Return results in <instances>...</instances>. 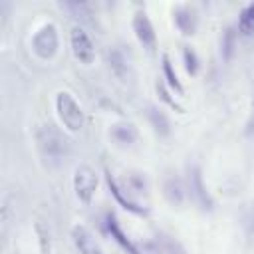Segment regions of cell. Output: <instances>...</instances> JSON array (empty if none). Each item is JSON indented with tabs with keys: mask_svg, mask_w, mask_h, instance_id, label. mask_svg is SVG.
<instances>
[{
	"mask_svg": "<svg viewBox=\"0 0 254 254\" xmlns=\"http://www.w3.org/2000/svg\"><path fill=\"white\" fill-rule=\"evenodd\" d=\"M163 77L167 79L169 87H173L177 93H183L185 91L183 85H181V81H179V77H177V73H175V69H173V64H171L169 56H163Z\"/></svg>",
	"mask_w": 254,
	"mask_h": 254,
	"instance_id": "16",
	"label": "cell"
},
{
	"mask_svg": "<svg viewBox=\"0 0 254 254\" xmlns=\"http://www.w3.org/2000/svg\"><path fill=\"white\" fill-rule=\"evenodd\" d=\"M97 183H99L97 173L89 165H79L75 169V173H73V190H75V196L83 204H89L93 200Z\"/></svg>",
	"mask_w": 254,
	"mask_h": 254,
	"instance_id": "4",
	"label": "cell"
},
{
	"mask_svg": "<svg viewBox=\"0 0 254 254\" xmlns=\"http://www.w3.org/2000/svg\"><path fill=\"white\" fill-rule=\"evenodd\" d=\"M67 10H73V16L75 18H81L83 22H89V16H91V10H89V4L85 2H67L64 4Z\"/></svg>",
	"mask_w": 254,
	"mask_h": 254,
	"instance_id": "20",
	"label": "cell"
},
{
	"mask_svg": "<svg viewBox=\"0 0 254 254\" xmlns=\"http://www.w3.org/2000/svg\"><path fill=\"white\" fill-rule=\"evenodd\" d=\"M60 36L54 24H44L32 38V50L40 60H52L58 54Z\"/></svg>",
	"mask_w": 254,
	"mask_h": 254,
	"instance_id": "3",
	"label": "cell"
},
{
	"mask_svg": "<svg viewBox=\"0 0 254 254\" xmlns=\"http://www.w3.org/2000/svg\"><path fill=\"white\" fill-rule=\"evenodd\" d=\"M56 111H58V117L64 123V127L71 133H77L85 123L83 109L69 91H60L56 95Z\"/></svg>",
	"mask_w": 254,
	"mask_h": 254,
	"instance_id": "2",
	"label": "cell"
},
{
	"mask_svg": "<svg viewBox=\"0 0 254 254\" xmlns=\"http://www.w3.org/2000/svg\"><path fill=\"white\" fill-rule=\"evenodd\" d=\"M69 44H71V52H73L77 62L89 65L95 60V46H93V42L85 30L73 28L69 34Z\"/></svg>",
	"mask_w": 254,
	"mask_h": 254,
	"instance_id": "5",
	"label": "cell"
},
{
	"mask_svg": "<svg viewBox=\"0 0 254 254\" xmlns=\"http://www.w3.org/2000/svg\"><path fill=\"white\" fill-rule=\"evenodd\" d=\"M105 183H107V189L111 190V194H113V198L125 208V210H129V212H133V214H145L147 210L143 208V206H139L137 202H133L123 190H121V187L117 185V181L113 179V175L109 173V171H105Z\"/></svg>",
	"mask_w": 254,
	"mask_h": 254,
	"instance_id": "9",
	"label": "cell"
},
{
	"mask_svg": "<svg viewBox=\"0 0 254 254\" xmlns=\"http://www.w3.org/2000/svg\"><path fill=\"white\" fill-rule=\"evenodd\" d=\"M238 32L242 36H252L254 34V2L242 8L238 16Z\"/></svg>",
	"mask_w": 254,
	"mask_h": 254,
	"instance_id": "15",
	"label": "cell"
},
{
	"mask_svg": "<svg viewBox=\"0 0 254 254\" xmlns=\"http://www.w3.org/2000/svg\"><path fill=\"white\" fill-rule=\"evenodd\" d=\"M189 189H190V194L194 196L196 204L202 208V210H212L214 208V200L202 181V173L198 167H190L189 169Z\"/></svg>",
	"mask_w": 254,
	"mask_h": 254,
	"instance_id": "7",
	"label": "cell"
},
{
	"mask_svg": "<svg viewBox=\"0 0 254 254\" xmlns=\"http://www.w3.org/2000/svg\"><path fill=\"white\" fill-rule=\"evenodd\" d=\"M71 240H73V246L77 248L79 254H103L95 236L81 224H75L71 228Z\"/></svg>",
	"mask_w": 254,
	"mask_h": 254,
	"instance_id": "8",
	"label": "cell"
},
{
	"mask_svg": "<svg viewBox=\"0 0 254 254\" xmlns=\"http://www.w3.org/2000/svg\"><path fill=\"white\" fill-rule=\"evenodd\" d=\"M173 18H175V26L179 28V32H183L185 36H192L196 30V14L190 6H177L173 10Z\"/></svg>",
	"mask_w": 254,
	"mask_h": 254,
	"instance_id": "10",
	"label": "cell"
},
{
	"mask_svg": "<svg viewBox=\"0 0 254 254\" xmlns=\"http://www.w3.org/2000/svg\"><path fill=\"white\" fill-rule=\"evenodd\" d=\"M36 139L40 151L52 161H62L69 153V141L62 135V131L56 129V125H42L36 133Z\"/></svg>",
	"mask_w": 254,
	"mask_h": 254,
	"instance_id": "1",
	"label": "cell"
},
{
	"mask_svg": "<svg viewBox=\"0 0 254 254\" xmlns=\"http://www.w3.org/2000/svg\"><path fill=\"white\" fill-rule=\"evenodd\" d=\"M183 62H185V69L190 75H196V71H198V58H196V54H194V50L190 46L183 48Z\"/></svg>",
	"mask_w": 254,
	"mask_h": 254,
	"instance_id": "19",
	"label": "cell"
},
{
	"mask_svg": "<svg viewBox=\"0 0 254 254\" xmlns=\"http://www.w3.org/2000/svg\"><path fill=\"white\" fill-rule=\"evenodd\" d=\"M147 119H149V123L153 125V129H155V133L157 135H161V137H167L169 133H171V121H169V117L159 109V107H147Z\"/></svg>",
	"mask_w": 254,
	"mask_h": 254,
	"instance_id": "13",
	"label": "cell"
},
{
	"mask_svg": "<svg viewBox=\"0 0 254 254\" xmlns=\"http://www.w3.org/2000/svg\"><path fill=\"white\" fill-rule=\"evenodd\" d=\"M109 65H111V69H113V73H115L117 77H125V73H127L125 56H123L117 48L109 50Z\"/></svg>",
	"mask_w": 254,
	"mask_h": 254,
	"instance_id": "17",
	"label": "cell"
},
{
	"mask_svg": "<svg viewBox=\"0 0 254 254\" xmlns=\"http://www.w3.org/2000/svg\"><path fill=\"white\" fill-rule=\"evenodd\" d=\"M157 93H159L161 101H165V103H167L169 107H173L175 111H181V113H183V107H181V105L171 97V93H169V89L165 87V83H163V81H159V83H157Z\"/></svg>",
	"mask_w": 254,
	"mask_h": 254,
	"instance_id": "21",
	"label": "cell"
},
{
	"mask_svg": "<svg viewBox=\"0 0 254 254\" xmlns=\"http://www.w3.org/2000/svg\"><path fill=\"white\" fill-rule=\"evenodd\" d=\"M111 137L121 145H133L137 141L139 133H137V127L133 123H117L111 129Z\"/></svg>",
	"mask_w": 254,
	"mask_h": 254,
	"instance_id": "14",
	"label": "cell"
},
{
	"mask_svg": "<svg viewBox=\"0 0 254 254\" xmlns=\"http://www.w3.org/2000/svg\"><path fill=\"white\" fill-rule=\"evenodd\" d=\"M107 230H109V234H111V238L127 252V254H141L139 252V248L129 240V236L121 230V226H119V222H117V218H115V214L113 212H109L107 214Z\"/></svg>",
	"mask_w": 254,
	"mask_h": 254,
	"instance_id": "12",
	"label": "cell"
},
{
	"mask_svg": "<svg viewBox=\"0 0 254 254\" xmlns=\"http://www.w3.org/2000/svg\"><path fill=\"white\" fill-rule=\"evenodd\" d=\"M163 196L173 206H181L183 204V200H185V187H183V181L177 175H169L163 181Z\"/></svg>",
	"mask_w": 254,
	"mask_h": 254,
	"instance_id": "11",
	"label": "cell"
},
{
	"mask_svg": "<svg viewBox=\"0 0 254 254\" xmlns=\"http://www.w3.org/2000/svg\"><path fill=\"white\" fill-rule=\"evenodd\" d=\"M234 48H236V32H234L232 28H226V32L222 34V58H224L226 62L232 60Z\"/></svg>",
	"mask_w": 254,
	"mask_h": 254,
	"instance_id": "18",
	"label": "cell"
},
{
	"mask_svg": "<svg viewBox=\"0 0 254 254\" xmlns=\"http://www.w3.org/2000/svg\"><path fill=\"white\" fill-rule=\"evenodd\" d=\"M133 32H135L139 44L145 50L153 52L157 48V34H155V28H153L147 12H143V10L135 12V16H133Z\"/></svg>",
	"mask_w": 254,
	"mask_h": 254,
	"instance_id": "6",
	"label": "cell"
},
{
	"mask_svg": "<svg viewBox=\"0 0 254 254\" xmlns=\"http://www.w3.org/2000/svg\"><path fill=\"white\" fill-rule=\"evenodd\" d=\"M244 228L248 230L250 236H254V210H250V212L244 216Z\"/></svg>",
	"mask_w": 254,
	"mask_h": 254,
	"instance_id": "22",
	"label": "cell"
}]
</instances>
